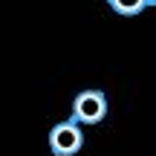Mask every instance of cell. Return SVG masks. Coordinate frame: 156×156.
<instances>
[{"label":"cell","instance_id":"1","mask_svg":"<svg viewBox=\"0 0 156 156\" xmlns=\"http://www.w3.org/2000/svg\"><path fill=\"white\" fill-rule=\"evenodd\" d=\"M84 147V124L75 119H64V122L52 124L49 130V151L55 156H75Z\"/></svg>","mask_w":156,"mask_h":156},{"label":"cell","instance_id":"4","mask_svg":"<svg viewBox=\"0 0 156 156\" xmlns=\"http://www.w3.org/2000/svg\"><path fill=\"white\" fill-rule=\"evenodd\" d=\"M153 6H156V0H153Z\"/></svg>","mask_w":156,"mask_h":156},{"label":"cell","instance_id":"2","mask_svg":"<svg viewBox=\"0 0 156 156\" xmlns=\"http://www.w3.org/2000/svg\"><path fill=\"white\" fill-rule=\"evenodd\" d=\"M107 95L101 90H81V93L73 98V119L81 122L84 127H93V124H101L107 119Z\"/></svg>","mask_w":156,"mask_h":156},{"label":"cell","instance_id":"3","mask_svg":"<svg viewBox=\"0 0 156 156\" xmlns=\"http://www.w3.org/2000/svg\"><path fill=\"white\" fill-rule=\"evenodd\" d=\"M107 6L122 17H133L139 12H145L147 6H153V0H107Z\"/></svg>","mask_w":156,"mask_h":156}]
</instances>
